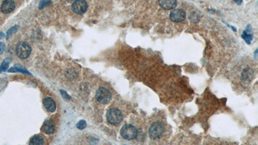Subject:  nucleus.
Wrapping results in <instances>:
<instances>
[{"mask_svg": "<svg viewBox=\"0 0 258 145\" xmlns=\"http://www.w3.org/2000/svg\"><path fill=\"white\" fill-rule=\"evenodd\" d=\"M165 131V127L161 122H155L150 126L149 130H148V134L149 137L153 139L156 140L160 139Z\"/></svg>", "mask_w": 258, "mask_h": 145, "instance_id": "1", "label": "nucleus"}, {"mask_svg": "<svg viewBox=\"0 0 258 145\" xmlns=\"http://www.w3.org/2000/svg\"><path fill=\"white\" fill-rule=\"evenodd\" d=\"M107 121L113 125L120 124L123 120V115L120 110L113 108H111L107 113Z\"/></svg>", "mask_w": 258, "mask_h": 145, "instance_id": "2", "label": "nucleus"}, {"mask_svg": "<svg viewBox=\"0 0 258 145\" xmlns=\"http://www.w3.org/2000/svg\"><path fill=\"white\" fill-rule=\"evenodd\" d=\"M121 136L127 140H132L136 138L137 136V130L136 127L132 124H127L121 129Z\"/></svg>", "mask_w": 258, "mask_h": 145, "instance_id": "3", "label": "nucleus"}, {"mask_svg": "<svg viewBox=\"0 0 258 145\" xmlns=\"http://www.w3.org/2000/svg\"><path fill=\"white\" fill-rule=\"evenodd\" d=\"M16 54L21 59L27 58L31 52V47L27 42H19L16 47Z\"/></svg>", "mask_w": 258, "mask_h": 145, "instance_id": "4", "label": "nucleus"}, {"mask_svg": "<svg viewBox=\"0 0 258 145\" xmlns=\"http://www.w3.org/2000/svg\"><path fill=\"white\" fill-rule=\"evenodd\" d=\"M96 97L98 101L102 104H107L111 101L112 96L110 91L105 88H100L96 91Z\"/></svg>", "mask_w": 258, "mask_h": 145, "instance_id": "5", "label": "nucleus"}, {"mask_svg": "<svg viewBox=\"0 0 258 145\" xmlns=\"http://www.w3.org/2000/svg\"><path fill=\"white\" fill-rule=\"evenodd\" d=\"M74 12L78 14H83L87 10V3L84 0H76L72 5Z\"/></svg>", "mask_w": 258, "mask_h": 145, "instance_id": "6", "label": "nucleus"}, {"mask_svg": "<svg viewBox=\"0 0 258 145\" xmlns=\"http://www.w3.org/2000/svg\"><path fill=\"white\" fill-rule=\"evenodd\" d=\"M186 18V13L182 9H174L170 14V19L173 22L183 21Z\"/></svg>", "mask_w": 258, "mask_h": 145, "instance_id": "7", "label": "nucleus"}, {"mask_svg": "<svg viewBox=\"0 0 258 145\" xmlns=\"http://www.w3.org/2000/svg\"><path fill=\"white\" fill-rule=\"evenodd\" d=\"M15 8V3L13 0H5L3 2L1 10L4 14H9L12 12Z\"/></svg>", "mask_w": 258, "mask_h": 145, "instance_id": "8", "label": "nucleus"}, {"mask_svg": "<svg viewBox=\"0 0 258 145\" xmlns=\"http://www.w3.org/2000/svg\"><path fill=\"white\" fill-rule=\"evenodd\" d=\"M159 4L165 10H172L177 6V0H160Z\"/></svg>", "mask_w": 258, "mask_h": 145, "instance_id": "9", "label": "nucleus"}, {"mask_svg": "<svg viewBox=\"0 0 258 145\" xmlns=\"http://www.w3.org/2000/svg\"><path fill=\"white\" fill-rule=\"evenodd\" d=\"M43 104L46 110L49 112H54L56 111V103L51 97H45L43 99Z\"/></svg>", "mask_w": 258, "mask_h": 145, "instance_id": "10", "label": "nucleus"}, {"mask_svg": "<svg viewBox=\"0 0 258 145\" xmlns=\"http://www.w3.org/2000/svg\"><path fill=\"white\" fill-rule=\"evenodd\" d=\"M54 124L52 121H45L41 127V130L47 134H51L54 132Z\"/></svg>", "mask_w": 258, "mask_h": 145, "instance_id": "11", "label": "nucleus"}, {"mask_svg": "<svg viewBox=\"0 0 258 145\" xmlns=\"http://www.w3.org/2000/svg\"><path fill=\"white\" fill-rule=\"evenodd\" d=\"M252 71L250 68H246L243 71L241 77L242 81L245 82H249L252 79Z\"/></svg>", "mask_w": 258, "mask_h": 145, "instance_id": "12", "label": "nucleus"}, {"mask_svg": "<svg viewBox=\"0 0 258 145\" xmlns=\"http://www.w3.org/2000/svg\"><path fill=\"white\" fill-rule=\"evenodd\" d=\"M246 29H248V32H246L245 31L243 32L242 34V38L245 41H246V43L247 44H250L251 41L253 39V36L252 34H250L249 32H250V31L251 30V27L250 25L246 27Z\"/></svg>", "mask_w": 258, "mask_h": 145, "instance_id": "13", "label": "nucleus"}, {"mask_svg": "<svg viewBox=\"0 0 258 145\" xmlns=\"http://www.w3.org/2000/svg\"><path fill=\"white\" fill-rule=\"evenodd\" d=\"M9 72H21L23 73H27L30 74L29 72L24 67L22 66L21 64H16L14 67L11 68V69L8 70Z\"/></svg>", "mask_w": 258, "mask_h": 145, "instance_id": "14", "label": "nucleus"}, {"mask_svg": "<svg viewBox=\"0 0 258 145\" xmlns=\"http://www.w3.org/2000/svg\"><path fill=\"white\" fill-rule=\"evenodd\" d=\"M44 143V139L41 136H34L29 142L30 144H43Z\"/></svg>", "mask_w": 258, "mask_h": 145, "instance_id": "15", "label": "nucleus"}, {"mask_svg": "<svg viewBox=\"0 0 258 145\" xmlns=\"http://www.w3.org/2000/svg\"><path fill=\"white\" fill-rule=\"evenodd\" d=\"M11 61V58H6L3 60V63H2L1 66H0V71L1 72H5L6 71L7 68H8L9 64Z\"/></svg>", "mask_w": 258, "mask_h": 145, "instance_id": "16", "label": "nucleus"}, {"mask_svg": "<svg viewBox=\"0 0 258 145\" xmlns=\"http://www.w3.org/2000/svg\"><path fill=\"white\" fill-rule=\"evenodd\" d=\"M51 0H40L39 3V8L43 9L44 7H47L51 3Z\"/></svg>", "mask_w": 258, "mask_h": 145, "instance_id": "17", "label": "nucleus"}, {"mask_svg": "<svg viewBox=\"0 0 258 145\" xmlns=\"http://www.w3.org/2000/svg\"><path fill=\"white\" fill-rule=\"evenodd\" d=\"M18 28H19V26L18 25H15L11 28H10L7 33V38L8 39L10 37H11V36H12L13 33L16 32L18 31Z\"/></svg>", "mask_w": 258, "mask_h": 145, "instance_id": "18", "label": "nucleus"}, {"mask_svg": "<svg viewBox=\"0 0 258 145\" xmlns=\"http://www.w3.org/2000/svg\"><path fill=\"white\" fill-rule=\"evenodd\" d=\"M76 127L79 130H83L84 128H85L87 127V123H86V121H85V120H81V121H79L77 123Z\"/></svg>", "mask_w": 258, "mask_h": 145, "instance_id": "19", "label": "nucleus"}, {"mask_svg": "<svg viewBox=\"0 0 258 145\" xmlns=\"http://www.w3.org/2000/svg\"><path fill=\"white\" fill-rule=\"evenodd\" d=\"M5 50V44L2 42H0V55L3 53Z\"/></svg>", "mask_w": 258, "mask_h": 145, "instance_id": "20", "label": "nucleus"}, {"mask_svg": "<svg viewBox=\"0 0 258 145\" xmlns=\"http://www.w3.org/2000/svg\"><path fill=\"white\" fill-rule=\"evenodd\" d=\"M61 94H62V96H63V97L64 98V99H70L69 98V96H68V95L67 94V92H64V91H61Z\"/></svg>", "mask_w": 258, "mask_h": 145, "instance_id": "21", "label": "nucleus"}, {"mask_svg": "<svg viewBox=\"0 0 258 145\" xmlns=\"http://www.w3.org/2000/svg\"><path fill=\"white\" fill-rule=\"evenodd\" d=\"M233 1H234V2H236L238 5H241V3H242V2H243V0H233Z\"/></svg>", "mask_w": 258, "mask_h": 145, "instance_id": "22", "label": "nucleus"}, {"mask_svg": "<svg viewBox=\"0 0 258 145\" xmlns=\"http://www.w3.org/2000/svg\"><path fill=\"white\" fill-rule=\"evenodd\" d=\"M5 37V34L3 32H0V39H3Z\"/></svg>", "mask_w": 258, "mask_h": 145, "instance_id": "23", "label": "nucleus"}, {"mask_svg": "<svg viewBox=\"0 0 258 145\" xmlns=\"http://www.w3.org/2000/svg\"><path fill=\"white\" fill-rule=\"evenodd\" d=\"M0 72H1V71H0Z\"/></svg>", "mask_w": 258, "mask_h": 145, "instance_id": "24", "label": "nucleus"}]
</instances>
